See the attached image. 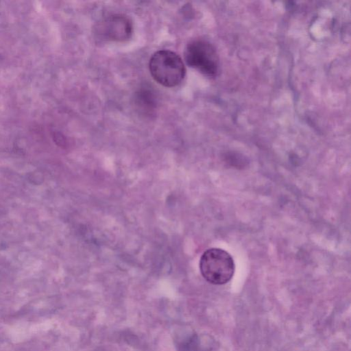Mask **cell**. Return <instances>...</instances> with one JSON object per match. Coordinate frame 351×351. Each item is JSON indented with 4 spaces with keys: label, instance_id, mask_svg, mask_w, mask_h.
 Masks as SVG:
<instances>
[{
    "label": "cell",
    "instance_id": "cell-4",
    "mask_svg": "<svg viewBox=\"0 0 351 351\" xmlns=\"http://www.w3.org/2000/svg\"><path fill=\"white\" fill-rule=\"evenodd\" d=\"M95 34L102 41L125 42L129 40L133 32L130 19L121 14L108 16L98 22Z\"/></svg>",
    "mask_w": 351,
    "mask_h": 351
},
{
    "label": "cell",
    "instance_id": "cell-3",
    "mask_svg": "<svg viewBox=\"0 0 351 351\" xmlns=\"http://www.w3.org/2000/svg\"><path fill=\"white\" fill-rule=\"evenodd\" d=\"M186 64L208 77L217 75L219 58L214 47L202 39L191 40L184 49Z\"/></svg>",
    "mask_w": 351,
    "mask_h": 351
},
{
    "label": "cell",
    "instance_id": "cell-2",
    "mask_svg": "<svg viewBox=\"0 0 351 351\" xmlns=\"http://www.w3.org/2000/svg\"><path fill=\"white\" fill-rule=\"evenodd\" d=\"M199 269L206 281L220 285L232 279L235 265L228 252L220 248L213 247L202 254L199 260Z\"/></svg>",
    "mask_w": 351,
    "mask_h": 351
},
{
    "label": "cell",
    "instance_id": "cell-5",
    "mask_svg": "<svg viewBox=\"0 0 351 351\" xmlns=\"http://www.w3.org/2000/svg\"><path fill=\"white\" fill-rule=\"evenodd\" d=\"M151 93L148 90H143L138 94L137 99H140L143 107L151 108L153 107L154 100Z\"/></svg>",
    "mask_w": 351,
    "mask_h": 351
},
{
    "label": "cell",
    "instance_id": "cell-1",
    "mask_svg": "<svg viewBox=\"0 0 351 351\" xmlns=\"http://www.w3.org/2000/svg\"><path fill=\"white\" fill-rule=\"evenodd\" d=\"M149 67L154 80L165 87L179 85L186 73L182 58L170 50L155 52L150 58Z\"/></svg>",
    "mask_w": 351,
    "mask_h": 351
}]
</instances>
